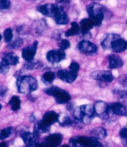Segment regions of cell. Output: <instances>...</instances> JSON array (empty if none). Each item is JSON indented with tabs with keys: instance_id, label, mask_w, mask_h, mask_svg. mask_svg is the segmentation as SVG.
Listing matches in <instances>:
<instances>
[{
	"instance_id": "obj_1",
	"label": "cell",
	"mask_w": 127,
	"mask_h": 147,
	"mask_svg": "<svg viewBox=\"0 0 127 147\" xmlns=\"http://www.w3.org/2000/svg\"><path fill=\"white\" fill-rule=\"evenodd\" d=\"M16 85L19 92L26 95H29L35 91L38 87L37 80L34 77L29 76L19 77Z\"/></svg>"
},
{
	"instance_id": "obj_2",
	"label": "cell",
	"mask_w": 127,
	"mask_h": 147,
	"mask_svg": "<svg viewBox=\"0 0 127 147\" xmlns=\"http://www.w3.org/2000/svg\"><path fill=\"white\" fill-rule=\"evenodd\" d=\"M73 115L75 119L83 124H88L96 114L93 105H84L74 109Z\"/></svg>"
},
{
	"instance_id": "obj_3",
	"label": "cell",
	"mask_w": 127,
	"mask_h": 147,
	"mask_svg": "<svg viewBox=\"0 0 127 147\" xmlns=\"http://www.w3.org/2000/svg\"><path fill=\"white\" fill-rule=\"evenodd\" d=\"M87 11L89 18L94 22V26H100L104 18L105 7L100 4L92 3L87 6Z\"/></svg>"
},
{
	"instance_id": "obj_4",
	"label": "cell",
	"mask_w": 127,
	"mask_h": 147,
	"mask_svg": "<svg viewBox=\"0 0 127 147\" xmlns=\"http://www.w3.org/2000/svg\"><path fill=\"white\" fill-rule=\"evenodd\" d=\"M71 147H102L99 140L93 137L76 136L72 137L69 142Z\"/></svg>"
},
{
	"instance_id": "obj_5",
	"label": "cell",
	"mask_w": 127,
	"mask_h": 147,
	"mask_svg": "<svg viewBox=\"0 0 127 147\" xmlns=\"http://www.w3.org/2000/svg\"><path fill=\"white\" fill-rule=\"evenodd\" d=\"M44 91L47 95L54 97L56 103L58 104L68 103L71 100V96L69 93L58 87L53 86L49 87L46 88Z\"/></svg>"
},
{
	"instance_id": "obj_6",
	"label": "cell",
	"mask_w": 127,
	"mask_h": 147,
	"mask_svg": "<svg viewBox=\"0 0 127 147\" xmlns=\"http://www.w3.org/2000/svg\"><path fill=\"white\" fill-rule=\"evenodd\" d=\"M79 51L84 55H94L97 52V47L95 44L88 40H83L77 45Z\"/></svg>"
},
{
	"instance_id": "obj_7",
	"label": "cell",
	"mask_w": 127,
	"mask_h": 147,
	"mask_svg": "<svg viewBox=\"0 0 127 147\" xmlns=\"http://www.w3.org/2000/svg\"><path fill=\"white\" fill-rule=\"evenodd\" d=\"M92 79L100 81L101 82L110 83L114 79L112 72L109 71H96L91 74Z\"/></svg>"
},
{
	"instance_id": "obj_8",
	"label": "cell",
	"mask_w": 127,
	"mask_h": 147,
	"mask_svg": "<svg viewBox=\"0 0 127 147\" xmlns=\"http://www.w3.org/2000/svg\"><path fill=\"white\" fill-rule=\"evenodd\" d=\"M94 111L97 116L101 119H107L109 117V105L103 101H98L94 105Z\"/></svg>"
},
{
	"instance_id": "obj_9",
	"label": "cell",
	"mask_w": 127,
	"mask_h": 147,
	"mask_svg": "<svg viewBox=\"0 0 127 147\" xmlns=\"http://www.w3.org/2000/svg\"><path fill=\"white\" fill-rule=\"evenodd\" d=\"M37 47L38 42L35 41L30 45L24 47L22 51V56L24 59L27 62H31L33 61L37 50Z\"/></svg>"
},
{
	"instance_id": "obj_10",
	"label": "cell",
	"mask_w": 127,
	"mask_h": 147,
	"mask_svg": "<svg viewBox=\"0 0 127 147\" xmlns=\"http://www.w3.org/2000/svg\"><path fill=\"white\" fill-rule=\"evenodd\" d=\"M66 58V55L64 51L58 49V50H52L47 53V59L49 62L55 64L58 63Z\"/></svg>"
},
{
	"instance_id": "obj_11",
	"label": "cell",
	"mask_w": 127,
	"mask_h": 147,
	"mask_svg": "<svg viewBox=\"0 0 127 147\" xmlns=\"http://www.w3.org/2000/svg\"><path fill=\"white\" fill-rule=\"evenodd\" d=\"M57 76L62 81L68 84L74 82L77 77V73L71 70H60L57 72Z\"/></svg>"
},
{
	"instance_id": "obj_12",
	"label": "cell",
	"mask_w": 127,
	"mask_h": 147,
	"mask_svg": "<svg viewBox=\"0 0 127 147\" xmlns=\"http://www.w3.org/2000/svg\"><path fill=\"white\" fill-rule=\"evenodd\" d=\"M58 5L54 4H46L38 6L37 11L43 15L47 17L54 18V16L58 9Z\"/></svg>"
},
{
	"instance_id": "obj_13",
	"label": "cell",
	"mask_w": 127,
	"mask_h": 147,
	"mask_svg": "<svg viewBox=\"0 0 127 147\" xmlns=\"http://www.w3.org/2000/svg\"><path fill=\"white\" fill-rule=\"evenodd\" d=\"M20 137L26 145V147H32L39 142V137L34 132L31 133L27 131H22L20 134Z\"/></svg>"
},
{
	"instance_id": "obj_14",
	"label": "cell",
	"mask_w": 127,
	"mask_h": 147,
	"mask_svg": "<svg viewBox=\"0 0 127 147\" xmlns=\"http://www.w3.org/2000/svg\"><path fill=\"white\" fill-rule=\"evenodd\" d=\"M109 112L119 116H127V108L120 103H112L109 105Z\"/></svg>"
},
{
	"instance_id": "obj_15",
	"label": "cell",
	"mask_w": 127,
	"mask_h": 147,
	"mask_svg": "<svg viewBox=\"0 0 127 147\" xmlns=\"http://www.w3.org/2000/svg\"><path fill=\"white\" fill-rule=\"evenodd\" d=\"M54 19L57 24L58 25H67L69 22V18L65 11L63 7L58 5V9L54 16Z\"/></svg>"
},
{
	"instance_id": "obj_16",
	"label": "cell",
	"mask_w": 127,
	"mask_h": 147,
	"mask_svg": "<svg viewBox=\"0 0 127 147\" xmlns=\"http://www.w3.org/2000/svg\"><path fill=\"white\" fill-rule=\"evenodd\" d=\"M120 38V36L115 34H109L105 36L101 43L102 47L105 50H111L113 43L116 40Z\"/></svg>"
},
{
	"instance_id": "obj_17",
	"label": "cell",
	"mask_w": 127,
	"mask_h": 147,
	"mask_svg": "<svg viewBox=\"0 0 127 147\" xmlns=\"http://www.w3.org/2000/svg\"><path fill=\"white\" fill-rule=\"evenodd\" d=\"M109 67L111 69L121 68L124 66V61L122 59L117 55H110L108 57Z\"/></svg>"
},
{
	"instance_id": "obj_18",
	"label": "cell",
	"mask_w": 127,
	"mask_h": 147,
	"mask_svg": "<svg viewBox=\"0 0 127 147\" xmlns=\"http://www.w3.org/2000/svg\"><path fill=\"white\" fill-rule=\"evenodd\" d=\"M126 49L127 42L121 37L115 41L111 47V50L116 53L124 52Z\"/></svg>"
},
{
	"instance_id": "obj_19",
	"label": "cell",
	"mask_w": 127,
	"mask_h": 147,
	"mask_svg": "<svg viewBox=\"0 0 127 147\" xmlns=\"http://www.w3.org/2000/svg\"><path fill=\"white\" fill-rule=\"evenodd\" d=\"M50 130V125L45 124L42 120L36 122L34 127V133L39 136H40V134H47L49 132Z\"/></svg>"
},
{
	"instance_id": "obj_20",
	"label": "cell",
	"mask_w": 127,
	"mask_h": 147,
	"mask_svg": "<svg viewBox=\"0 0 127 147\" xmlns=\"http://www.w3.org/2000/svg\"><path fill=\"white\" fill-rule=\"evenodd\" d=\"M59 114L55 111H48L44 114L42 121L47 125H51L58 122Z\"/></svg>"
},
{
	"instance_id": "obj_21",
	"label": "cell",
	"mask_w": 127,
	"mask_h": 147,
	"mask_svg": "<svg viewBox=\"0 0 127 147\" xmlns=\"http://www.w3.org/2000/svg\"><path fill=\"white\" fill-rule=\"evenodd\" d=\"M2 59L10 66H16L19 62V57L14 53H7L4 54Z\"/></svg>"
},
{
	"instance_id": "obj_22",
	"label": "cell",
	"mask_w": 127,
	"mask_h": 147,
	"mask_svg": "<svg viewBox=\"0 0 127 147\" xmlns=\"http://www.w3.org/2000/svg\"><path fill=\"white\" fill-rule=\"evenodd\" d=\"M94 27V22L90 18L83 19L80 22V30L83 35L87 34Z\"/></svg>"
},
{
	"instance_id": "obj_23",
	"label": "cell",
	"mask_w": 127,
	"mask_h": 147,
	"mask_svg": "<svg viewBox=\"0 0 127 147\" xmlns=\"http://www.w3.org/2000/svg\"><path fill=\"white\" fill-rule=\"evenodd\" d=\"M91 136L98 140H104L107 137V131L102 127L93 129L91 131Z\"/></svg>"
},
{
	"instance_id": "obj_24",
	"label": "cell",
	"mask_w": 127,
	"mask_h": 147,
	"mask_svg": "<svg viewBox=\"0 0 127 147\" xmlns=\"http://www.w3.org/2000/svg\"><path fill=\"white\" fill-rule=\"evenodd\" d=\"M58 124L62 127H68L73 125V121L68 114L65 113L60 114L58 119Z\"/></svg>"
},
{
	"instance_id": "obj_25",
	"label": "cell",
	"mask_w": 127,
	"mask_h": 147,
	"mask_svg": "<svg viewBox=\"0 0 127 147\" xmlns=\"http://www.w3.org/2000/svg\"><path fill=\"white\" fill-rule=\"evenodd\" d=\"M79 30L80 27L78 25V24L76 22H73L71 23V28L65 32V36H67V37L75 36L79 33Z\"/></svg>"
},
{
	"instance_id": "obj_26",
	"label": "cell",
	"mask_w": 127,
	"mask_h": 147,
	"mask_svg": "<svg viewBox=\"0 0 127 147\" xmlns=\"http://www.w3.org/2000/svg\"><path fill=\"white\" fill-rule=\"evenodd\" d=\"M9 104L13 111H18L20 108V100L19 97L17 96H13L9 101Z\"/></svg>"
},
{
	"instance_id": "obj_27",
	"label": "cell",
	"mask_w": 127,
	"mask_h": 147,
	"mask_svg": "<svg viewBox=\"0 0 127 147\" xmlns=\"http://www.w3.org/2000/svg\"><path fill=\"white\" fill-rule=\"evenodd\" d=\"M55 79V74L53 72H46L43 74L42 77L43 82L46 84H50L54 81Z\"/></svg>"
},
{
	"instance_id": "obj_28",
	"label": "cell",
	"mask_w": 127,
	"mask_h": 147,
	"mask_svg": "<svg viewBox=\"0 0 127 147\" xmlns=\"http://www.w3.org/2000/svg\"><path fill=\"white\" fill-rule=\"evenodd\" d=\"M23 40L20 38H16L13 42L8 44L7 47L10 49H18L23 45Z\"/></svg>"
},
{
	"instance_id": "obj_29",
	"label": "cell",
	"mask_w": 127,
	"mask_h": 147,
	"mask_svg": "<svg viewBox=\"0 0 127 147\" xmlns=\"http://www.w3.org/2000/svg\"><path fill=\"white\" fill-rule=\"evenodd\" d=\"M13 132V128L9 127L0 130V140H5V138L9 137Z\"/></svg>"
},
{
	"instance_id": "obj_30",
	"label": "cell",
	"mask_w": 127,
	"mask_h": 147,
	"mask_svg": "<svg viewBox=\"0 0 127 147\" xmlns=\"http://www.w3.org/2000/svg\"><path fill=\"white\" fill-rule=\"evenodd\" d=\"M13 31L10 28H7L4 32V38H5V42L10 43L12 42V39H13Z\"/></svg>"
},
{
	"instance_id": "obj_31",
	"label": "cell",
	"mask_w": 127,
	"mask_h": 147,
	"mask_svg": "<svg viewBox=\"0 0 127 147\" xmlns=\"http://www.w3.org/2000/svg\"><path fill=\"white\" fill-rule=\"evenodd\" d=\"M113 94L121 99L127 98V90L115 89L113 91Z\"/></svg>"
},
{
	"instance_id": "obj_32",
	"label": "cell",
	"mask_w": 127,
	"mask_h": 147,
	"mask_svg": "<svg viewBox=\"0 0 127 147\" xmlns=\"http://www.w3.org/2000/svg\"><path fill=\"white\" fill-rule=\"evenodd\" d=\"M10 70V65L6 63L2 59L0 60V74H6Z\"/></svg>"
},
{
	"instance_id": "obj_33",
	"label": "cell",
	"mask_w": 127,
	"mask_h": 147,
	"mask_svg": "<svg viewBox=\"0 0 127 147\" xmlns=\"http://www.w3.org/2000/svg\"><path fill=\"white\" fill-rule=\"evenodd\" d=\"M120 137L123 145L127 146V128H124L120 130Z\"/></svg>"
},
{
	"instance_id": "obj_34",
	"label": "cell",
	"mask_w": 127,
	"mask_h": 147,
	"mask_svg": "<svg viewBox=\"0 0 127 147\" xmlns=\"http://www.w3.org/2000/svg\"><path fill=\"white\" fill-rule=\"evenodd\" d=\"M10 0H0V9L6 10L10 8Z\"/></svg>"
},
{
	"instance_id": "obj_35",
	"label": "cell",
	"mask_w": 127,
	"mask_h": 147,
	"mask_svg": "<svg viewBox=\"0 0 127 147\" xmlns=\"http://www.w3.org/2000/svg\"><path fill=\"white\" fill-rule=\"evenodd\" d=\"M59 47L60 50L65 51L70 47V43L67 40H62L59 44Z\"/></svg>"
},
{
	"instance_id": "obj_36",
	"label": "cell",
	"mask_w": 127,
	"mask_h": 147,
	"mask_svg": "<svg viewBox=\"0 0 127 147\" xmlns=\"http://www.w3.org/2000/svg\"><path fill=\"white\" fill-rule=\"evenodd\" d=\"M118 82L122 87H127V74L122 75L121 76L118 77Z\"/></svg>"
},
{
	"instance_id": "obj_37",
	"label": "cell",
	"mask_w": 127,
	"mask_h": 147,
	"mask_svg": "<svg viewBox=\"0 0 127 147\" xmlns=\"http://www.w3.org/2000/svg\"><path fill=\"white\" fill-rule=\"evenodd\" d=\"M79 68L80 66L79 64L76 62H72L70 64V66H69V69H70V70L77 73L79 70Z\"/></svg>"
},
{
	"instance_id": "obj_38",
	"label": "cell",
	"mask_w": 127,
	"mask_h": 147,
	"mask_svg": "<svg viewBox=\"0 0 127 147\" xmlns=\"http://www.w3.org/2000/svg\"><path fill=\"white\" fill-rule=\"evenodd\" d=\"M37 67V64L33 63L32 61H31V62H27V63H26L25 65V67L28 70H32V69H34Z\"/></svg>"
},
{
	"instance_id": "obj_39",
	"label": "cell",
	"mask_w": 127,
	"mask_h": 147,
	"mask_svg": "<svg viewBox=\"0 0 127 147\" xmlns=\"http://www.w3.org/2000/svg\"><path fill=\"white\" fill-rule=\"evenodd\" d=\"M7 92V88L5 87V86H2L0 87V98H3L6 95V94Z\"/></svg>"
},
{
	"instance_id": "obj_40",
	"label": "cell",
	"mask_w": 127,
	"mask_h": 147,
	"mask_svg": "<svg viewBox=\"0 0 127 147\" xmlns=\"http://www.w3.org/2000/svg\"><path fill=\"white\" fill-rule=\"evenodd\" d=\"M58 5H68L71 0H56Z\"/></svg>"
},
{
	"instance_id": "obj_41",
	"label": "cell",
	"mask_w": 127,
	"mask_h": 147,
	"mask_svg": "<svg viewBox=\"0 0 127 147\" xmlns=\"http://www.w3.org/2000/svg\"><path fill=\"white\" fill-rule=\"evenodd\" d=\"M0 147H7L6 142L0 143Z\"/></svg>"
},
{
	"instance_id": "obj_42",
	"label": "cell",
	"mask_w": 127,
	"mask_h": 147,
	"mask_svg": "<svg viewBox=\"0 0 127 147\" xmlns=\"http://www.w3.org/2000/svg\"><path fill=\"white\" fill-rule=\"evenodd\" d=\"M61 147H71L69 145H63L61 146Z\"/></svg>"
},
{
	"instance_id": "obj_43",
	"label": "cell",
	"mask_w": 127,
	"mask_h": 147,
	"mask_svg": "<svg viewBox=\"0 0 127 147\" xmlns=\"http://www.w3.org/2000/svg\"><path fill=\"white\" fill-rule=\"evenodd\" d=\"M1 39H2V36H1V34H0V42H1Z\"/></svg>"
},
{
	"instance_id": "obj_44",
	"label": "cell",
	"mask_w": 127,
	"mask_h": 147,
	"mask_svg": "<svg viewBox=\"0 0 127 147\" xmlns=\"http://www.w3.org/2000/svg\"><path fill=\"white\" fill-rule=\"evenodd\" d=\"M1 108H2V106L1 105V104H0V110H1Z\"/></svg>"
},
{
	"instance_id": "obj_45",
	"label": "cell",
	"mask_w": 127,
	"mask_h": 147,
	"mask_svg": "<svg viewBox=\"0 0 127 147\" xmlns=\"http://www.w3.org/2000/svg\"><path fill=\"white\" fill-rule=\"evenodd\" d=\"M96 1H101V0H96Z\"/></svg>"
},
{
	"instance_id": "obj_46",
	"label": "cell",
	"mask_w": 127,
	"mask_h": 147,
	"mask_svg": "<svg viewBox=\"0 0 127 147\" xmlns=\"http://www.w3.org/2000/svg\"><path fill=\"white\" fill-rule=\"evenodd\" d=\"M126 25H127V21H126Z\"/></svg>"
}]
</instances>
